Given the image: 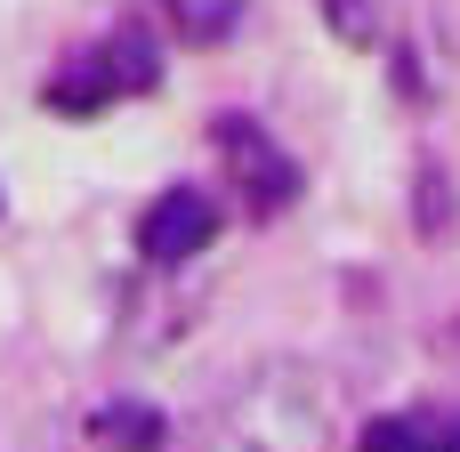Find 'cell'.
I'll return each mask as SVG.
<instances>
[{"label":"cell","mask_w":460,"mask_h":452,"mask_svg":"<svg viewBox=\"0 0 460 452\" xmlns=\"http://www.w3.org/2000/svg\"><path fill=\"white\" fill-rule=\"evenodd\" d=\"M356 452H420V437H412V421H372Z\"/></svg>","instance_id":"cell-9"},{"label":"cell","mask_w":460,"mask_h":452,"mask_svg":"<svg viewBox=\"0 0 460 452\" xmlns=\"http://www.w3.org/2000/svg\"><path fill=\"white\" fill-rule=\"evenodd\" d=\"M97 437L121 445V452H170V421L146 412V404H105L97 412Z\"/></svg>","instance_id":"cell-5"},{"label":"cell","mask_w":460,"mask_h":452,"mask_svg":"<svg viewBox=\"0 0 460 452\" xmlns=\"http://www.w3.org/2000/svg\"><path fill=\"white\" fill-rule=\"evenodd\" d=\"M218 146H226V162L251 178V202H259V210H283V202L299 194L291 154H275V146H267V129H259L251 113H218Z\"/></svg>","instance_id":"cell-3"},{"label":"cell","mask_w":460,"mask_h":452,"mask_svg":"<svg viewBox=\"0 0 460 452\" xmlns=\"http://www.w3.org/2000/svg\"><path fill=\"white\" fill-rule=\"evenodd\" d=\"M170 8V24H178V40H226L234 24H243V0H162Z\"/></svg>","instance_id":"cell-7"},{"label":"cell","mask_w":460,"mask_h":452,"mask_svg":"<svg viewBox=\"0 0 460 452\" xmlns=\"http://www.w3.org/2000/svg\"><path fill=\"white\" fill-rule=\"evenodd\" d=\"M40 97H49L57 113H97V105H113V81H105V65H97V57H73Z\"/></svg>","instance_id":"cell-6"},{"label":"cell","mask_w":460,"mask_h":452,"mask_svg":"<svg viewBox=\"0 0 460 452\" xmlns=\"http://www.w3.org/2000/svg\"><path fill=\"white\" fill-rule=\"evenodd\" d=\"M323 429H332L323 380L299 364H267L202 421V452H323Z\"/></svg>","instance_id":"cell-1"},{"label":"cell","mask_w":460,"mask_h":452,"mask_svg":"<svg viewBox=\"0 0 460 452\" xmlns=\"http://www.w3.org/2000/svg\"><path fill=\"white\" fill-rule=\"evenodd\" d=\"M210 235H218V210H210L194 186H178V194L146 202V218H137V251H146L154 267H186V259H202V251H210Z\"/></svg>","instance_id":"cell-2"},{"label":"cell","mask_w":460,"mask_h":452,"mask_svg":"<svg viewBox=\"0 0 460 452\" xmlns=\"http://www.w3.org/2000/svg\"><path fill=\"white\" fill-rule=\"evenodd\" d=\"M97 65H105V81H113V97H146L154 81H162V57H154V40L137 32V24H121L105 49H89Z\"/></svg>","instance_id":"cell-4"},{"label":"cell","mask_w":460,"mask_h":452,"mask_svg":"<svg viewBox=\"0 0 460 452\" xmlns=\"http://www.w3.org/2000/svg\"><path fill=\"white\" fill-rule=\"evenodd\" d=\"M323 24H332L348 49H372V32H380V0H323Z\"/></svg>","instance_id":"cell-8"},{"label":"cell","mask_w":460,"mask_h":452,"mask_svg":"<svg viewBox=\"0 0 460 452\" xmlns=\"http://www.w3.org/2000/svg\"><path fill=\"white\" fill-rule=\"evenodd\" d=\"M437 452H460V421H453V429H445V437H437Z\"/></svg>","instance_id":"cell-10"}]
</instances>
